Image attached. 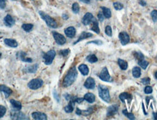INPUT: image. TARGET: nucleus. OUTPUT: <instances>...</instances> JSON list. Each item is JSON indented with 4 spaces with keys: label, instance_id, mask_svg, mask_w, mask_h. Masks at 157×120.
<instances>
[{
    "label": "nucleus",
    "instance_id": "obj_1",
    "mask_svg": "<svg viewBox=\"0 0 157 120\" xmlns=\"http://www.w3.org/2000/svg\"><path fill=\"white\" fill-rule=\"evenodd\" d=\"M77 78V71H76V67H72L71 69L68 71L67 74L66 75L65 78L63 81V86L64 88H68L71 86L75 82V80Z\"/></svg>",
    "mask_w": 157,
    "mask_h": 120
},
{
    "label": "nucleus",
    "instance_id": "obj_2",
    "mask_svg": "<svg viewBox=\"0 0 157 120\" xmlns=\"http://www.w3.org/2000/svg\"><path fill=\"white\" fill-rule=\"evenodd\" d=\"M98 93L99 96L101 97V99L107 103L110 102L111 97L109 94V89L104 85H99L98 86Z\"/></svg>",
    "mask_w": 157,
    "mask_h": 120
},
{
    "label": "nucleus",
    "instance_id": "obj_3",
    "mask_svg": "<svg viewBox=\"0 0 157 120\" xmlns=\"http://www.w3.org/2000/svg\"><path fill=\"white\" fill-rule=\"evenodd\" d=\"M39 15H40L41 18L45 21V23H47V25L49 26V27L52 28V29H56V28L58 27V24H57L56 21H55L53 18H51L50 15H48L47 14L44 13V12H42V11L39 12Z\"/></svg>",
    "mask_w": 157,
    "mask_h": 120
},
{
    "label": "nucleus",
    "instance_id": "obj_4",
    "mask_svg": "<svg viewBox=\"0 0 157 120\" xmlns=\"http://www.w3.org/2000/svg\"><path fill=\"white\" fill-rule=\"evenodd\" d=\"M55 55H56V52L54 50H51L48 51L47 53L44 54V61L46 65H50L55 58Z\"/></svg>",
    "mask_w": 157,
    "mask_h": 120
},
{
    "label": "nucleus",
    "instance_id": "obj_5",
    "mask_svg": "<svg viewBox=\"0 0 157 120\" xmlns=\"http://www.w3.org/2000/svg\"><path fill=\"white\" fill-rule=\"evenodd\" d=\"M42 84L43 81L41 79H34L28 82V87L31 90H37L42 86Z\"/></svg>",
    "mask_w": 157,
    "mask_h": 120
},
{
    "label": "nucleus",
    "instance_id": "obj_6",
    "mask_svg": "<svg viewBox=\"0 0 157 120\" xmlns=\"http://www.w3.org/2000/svg\"><path fill=\"white\" fill-rule=\"evenodd\" d=\"M52 35H53V37L56 43L59 45H63L66 42V39L65 36L62 35V34L54 31V32H52Z\"/></svg>",
    "mask_w": 157,
    "mask_h": 120
},
{
    "label": "nucleus",
    "instance_id": "obj_7",
    "mask_svg": "<svg viewBox=\"0 0 157 120\" xmlns=\"http://www.w3.org/2000/svg\"><path fill=\"white\" fill-rule=\"evenodd\" d=\"M99 77L101 80L104 82H111V77L109 73L108 68L106 67H104L101 71V74H99Z\"/></svg>",
    "mask_w": 157,
    "mask_h": 120
},
{
    "label": "nucleus",
    "instance_id": "obj_8",
    "mask_svg": "<svg viewBox=\"0 0 157 120\" xmlns=\"http://www.w3.org/2000/svg\"><path fill=\"white\" fill-rule=\"evenodd\" d=\"M119 38L121 44L122 45H126L130 42V36L125 31H122V32L120 33L119 35Z\"/></svg>",
    "mask_w": 157,
    "mask_h": 120
},
{
    "label": "nucleus",
    "instance_id": "obj_9",
    "mask_svg": "<svg viewBox=\"0 0 157 120\" xmlns=\"http://www.w3.org/2000/svg\"><path fill=\"white\" fill-rule=\"evenodd\" d=\"M84 85L87 89H89V90L94 89L95 87V82L94 79L93 78H92V77H89V78H87L86 80Z\"/></svg>",
    "mask_w": 157,
    "mask_h": 120
},
{
    "label": "nucleus",
    "instance_id": "obj_10",
    "mask_svg": "<svg viewBox=\"0 0 157 120\" xmlns=\"http://www.w3.org/2000/svg\"><path fill=\"white\" fill-rule=\"evenodd\" d=\"M93 18H94V17H93L92 13H86L82 18V23L84 25V26H87V25H89V23L92 22Z\"/></svg>",
    "mask_w": 157,
    "mask_h": 120
},
{
    "label": "nucleus",
    "instance_id": "obj_11",
    "mask_svg": "<svg viewBox=\"0 0 157 120\" xmlns=\"http://www.w3.org/2000/svg\"><path fill=\"white\" fill-rule=\"evenodd\" d=\"M119 109V105H112L111 106H109L108 108V110H107V116L108 117H110V116H113L115 115L118 112Z\"/></svg>",
    "mask_w": 157,
    "mask_h": 120
},
{
    "label": "nucleus",
    "instance_id": "obj_12",
    "mask_svg": "<svg viewBox=\"0 0 157 120\" xmlns=\"http://www.w3.org/2000/svg\"><path fill=\"white\" fill-rule=\"evenodd\" d=\"M65 34L68 37L73 38L76 35V29L73 26H69L65 29Z\"/></svg>",
    "mask_w": 157,
    "mask_h": 120
},
{
    "label": "nucleus",
    "instance_id": "obj_13",
    "mask_svg": "<svg viewBox=\"0 0 157 120\" xmlns=\"http://www.w3.org/2000/svg\"><path fill=\"white\" fill-rule=\"evenodd\" d=\"M32 117L36 120H45L47 119V115L42 112H34L32 114Z\"/></svg>",
    "mask_w": 157,
    "mask_h": 120
},
{
    "label": "nucleus",
    "instance_id": "obj_14",
    "mask_svg": "<svg viewBox=\"0 0 157 120\" xmlns=\"http://www.w3.org/2000/svg\"><path fill=\"white\" fill-rule=\"evenodd\" d=\"M4 22H5V24L9 27H11L15 24V20L13 19V18L10 15L5 16V18H4Z\"/></svg>",
    "mask_w": 157,
    "mask_h": 120
},
{
    "label": "nucleus",
    "instance_id": "obj_15",
    "mask_svg": "<svg viewBox=\"0 0 157 120\" xmlns=\"http://www.w3.org/2000/svg\"><path fill=\"white\" fill-rule=\"evenodd\" d=\"M11 118L13 119H28L24 115V114H23V113H21L20 111L13 112L11 114Z\"/></svg>",
    "mask_w": 157,
    "mask_h": 120
},
{
    "label": "nucleus",
    "instance_id": "obj_16",
    "mask_svg": "<svg viewBox=\"0 0 157 120\" xmlns=\"http://www.w3.org/2000/svg\"><path fill=\"white\" fill-rule=\"evenodd\" d=\"M0 91L5 93L6 97H8L12 94V90L5 85H0Z\"/></svg>",
    "mask_w": 157,
    "mask_h": 120
},
{
    "label": "nucleus",
    "instance_id": "obj_17",
    "mask_svg": "<svg viewBox=\"0 0 157 120\" xmlns=\"http://www.w3.org/2000/svg\"><path fill=\"white\" fill-rule=\"evenodd\" d=\"M119 99H120V101L123 103H125L126 100H127L129 102H130L132 100V95L127 93H121L119 95Z\"/></svg>",
    "mask_w": 157,
    "mask_h": 120
},
{
    "label": "nucleus",
    "instance_id": "obj_18",
    "mask_svg": "<svg viewBox=\"0 0 157 120\" xmlns=\"http://www.w3.org/2000/svg\"><path fill=\"white\" fill-rule=\"evenodd\" d=\"M92 36H93V35H92V34H91V33L85 32V31H84V32L81 33V35L79 36V39H78V40H76V42H74V44H76V43H78V42H79L80 41L83 40V39H87V38L92 37Z\"/></svg>",
    "mask_w": 157,
    "mask_h": 120
},
{
    "label": "nucleus",
    "instance_id": "obj_19",
    "mask_svg": "<svg viewBox=\"0 0 157 120\" xmlns=\"http://www.w3.org/2000/svg\"><path fill=\"white\" fill-rule=\"evenodd\" d=\"M5 44L6 45L9 46L11 47H18V42L13 39H5Z\"/></svg>",
    "mask_w": 157,
    "mask_h": 120
},
{
    "label": "nucleus",
    "instance_id": "obj_20",
    "mask_svg": "<svg viewBox=\"0 0 157 120\" xmlns=\"http://www.w3.org/2000/svg\"><path fill=\"white\" fill-rule=\"evenodd\" d=\"M91 23H92V27H91V30L94 31V32L97 33V34H99V33H100V29H99L98 22L97 21V20L94 18Z\"/></svg>",
    "mask_w": 157,
    "mask_h": 120
},
{
    "label": "nucleus",
    "instance_id": "obj_21",
    "mask_svg": "<svg viewBox=\"0 0 157 120\" xmlns=\"http://www.w3.org/2000/svg\"><path fill=\"white\" fill-rule=\"evenodd\" d=\"M84 99L86 101H87L88 103H94L95 101V96L94 95V94H92V93H88L84 95Z\"/></svg>",
    "mask_w": 157,
    "mask_h": 120
},
{
    "label": "nucleus",
    "instance_id": "obj_22",
    "mask_svg": "<svg viewBox=\"0 0 157 120\" xmlns=\"http://www.w3.org/2000/svg\"><path fill=\"white\" fill-rule=\"evenodd\" d=\"M79 72H81V74L84 75V76H87L89 74V68L85 64H81L79 66Z\"/></svg>",
    "mask_w": 157,
    "mask_h": 120
},
{
    "label": "nucleus",
    "instance_id": "obj_23",
    "mask_svg": "<svg viewBox=\"0 0 157 120\" xmlns=\"http://www.w3.org/2000/svg\"><path fill=\"white\" fill-rule=\"evenodd\" d=\"M10 103L12 104L13 107L14 108L15 110L20 111L21 109V108H22V104H21V103L18 101H15V100H10Z\"/></svg>",
    "mask_w": 157,
    "mask_h": 120
},
{
    "label": "nucleus",
    "instance_id": "obj_24",
    "mask_svg": "<svg viewBox=\"0 0 157 120\" xmlns=\"http://www.w3.org/2000/svg\"><path fill=\"white\" fill-rule=\"evenodd\" d=\"M18 56L21 60H22L23 61L28 62V63H31L32 62V59L28 58V57H26V53L23 52H21L18 54Z\"/></svg>",
    "mask_w": 157,
    "mask_h": 120
},
{
    "label": "nucleus",
    "instance_id": "obj_25",
    "mask_svg": "<svg viewBox=\"0 0 157 120\" xmlns=\"http://www.w3.org/2000/svg\"><path fill=\"white\" fill-rule=\"evenodd\" d=\"M101 9L103 10V14L105 18H110L111 17V11L110 9L105 7H102Z\"/></svg>",
    "mask_w": 157,
    "mask_h": 120
},
{
    "label": "nucleus",
    "instance_id": "obj_26",
    "mask_svg": "<svg viewBox=\"0 0 157 120\" xmlns=\"http://www.w3.org/2000/svg\"><path fill=\"white\" fill-rule=\"evenodd\" d=\"M74 103H75L72 101H70V103H68V105H66L65 108H64V110L66 113H71L73 112L74 108Z\"/></svg>",
    "mask_w": 157,
    "mask_h": 120
},
{
    "label": "nucleus",
    "instance_id": "obj_27",
    "mask_svg": "<svg viewBox=\"0 0 157 120\" xmlns=\"http://www.w3.org/2000/svg\"><path fill=\"white\" fill-rule=\"evenodd\" d=\"M132 75L134 78H139L141 75V69L139 67H134L132 69Z\"/></svg>",
    "mask_w": 157,
    "mask_h": 120
},
{
    "label": "nucleus",
    "instance_id": "obj_28",
    "mask_svg": "<svg viewBox=\"0 0 157 120\" xmlns=\"http://www.w3.org/2000/svg\"><path fill=\"white\" fill-rule=\"evenodd\" d=\"M118 64L121 69L126 70L128 67V63L125 60H122V59H119L118 60Z\"/></svg>",
    "mask_w": 157,
    "mask_h": 120
},
{
    "label": "nucleus",
    "instance_id": "obj_29",
    "mask_svg": "<svg viewBox=\"0 0 157 120\" xmlns=\"http://www.w3.org/2000/svg\"><path fill=\"white\" fill-rule=\"evenodd\" d=\"M87 60L88 62L91 63H95V62L97 61V58L96 57V55H94V54H92V55H88L87 57Z\"/></svg>",
    "mask_w": 157,
    "mask_h": 120
},
{
    "label": "nucleus",
    "instance_id": "obj_30",
    "mask_svg": "<svg viewBox=\"0 0 157 120\" xmlns=\"http://www.w3.org/2000/svg\"><path fill=\"white\" fill-rule=\"evenodd\" d=\"M33 28H34V26L32 24H30V23H26V24H23L22 26V29L24 30L26 32H29L31 31V30L33 29Z\"/></svg>",
    "mask_w": 157,
    "mask_h": 120
},
{
    "label": "nucleus",
    "instance_id": "obj_31",
    "mask_svg": "<svg viewBox=\"0 0 157 120\" xmlns=\"http://www.w3.org/2000/svg\"><path fill=\"white\" fill-rule=\"evenodd\" d=\"M38 68V65L37 64H34V65L30 66L27 67V72H29V73H34L36 72V71L37 70Z\"/></svg>",
    "mask_w": 157,
    "mask_h": 120
},
{
    "label": "nucleus",
    "instance_id": "obj_32",
    "mask_svg": "<svg viewBox=\"0 0 157 120\" xmlns=\"http://www.w3.org/2000/svg\"><path fill=\"white\" fill-rule=\"evenodd\" d=\"M138 64H139V66L142 68L146 69V68H147L148 66V62L146 61V60H145L144 59H143V60H140V61H138Z\"/></svg>",
    "mask_w": 157,
    "mask_h": 120
},
{
    "label": "nucleus",
    "instance_id": "obj_33",
    "mask_svg": "<svg viewBox=\"0 0 157 120\" xmlns=\"http://www.w3.org/2000/svg\"><path fill=\"white\" fill-rule=\"evenodd\" d=\"M122 113H123L127 117H128V118L130 119H132V120L135 119V117H134V115H133V114H132V113H129V112H127V109H125V110L122 111Z\"/></svg>",
    "mask_w": 157,
    "mask_h": 120
},
{
    "label": "nucleus",
    "instance_id": "obj_34",
    "mask_svg": "<svg viewBox=\"0 0 157 120\" xmlns=\"http://www.w3.org/2000/svg\"><path fill=\"white\" fill-rule=\"evenodd\" d=\"M134 58H135V59L138 60V62L140 61V60H143V59H144V56H143V55H142V54L140 52H135L134 53Z\"/></svg>",
    "mask_w": 157,
    "mask_h": 120
},
{
    "label": "nucleus",
    "instance_id": "obj_35",
    "mask_svg": "<svg viewBox=\"0 0 157 120\" xmlns=\"http://www.w3.org/2000/svg\"><path fill=\"white\" fill-rule=\"evenodd\" d=\"M79 10L80 7L79 4L76 3V2L74 3L73 5H72V10H73L74 13L75 14H77V13H79Z\"/></svg>",
    "mask_w": 157,
    "mask_h": 120
},
{
    "label": "nucleus",
    "instance_id": "obj_36",
    "mask_svg": "<svg viewBox=\"0 0 157 120\" xmlns=\"http://www.w3.org/2000/svg\"><path fill=\"white\" fill-rule=\"evenodd\" d=\"M113 7L116 9L117 10H121L122 9H123L124 6L122 3L120 2H114L113 3Z\"/></svg>",
    "mask_w": 157,
    "mask_h": 120
},
{
    "label": "nucleus",
    "instance_id": "obj_37",
    "mask_svg": "<svg viewBox=\"0 0 157 120\" xmlns=\"http://www.w3.org/2000/svg\"><path fill=\"white\" fill-rule=\"evenodd\" d=\"M93 112V107H91L89 108V109H87V110L86 111H81V114H83L84 116H88L89 115V114H91Z\"/></svg>",
    "mask_w": 157,
    "mask_h": 120
},
{
    "label": "nucleus",
    "instance_id": "obj_38",
    "mask_svg": "<svg viewBox=\"0 0 157 120\" xmlns=\"http://www.w3.org/2000/svg\"><path fill=\"white\" fill-rule=\"evenodd\" d=\"M105 34H106L109 36H112L111 27L110 26H107L106 27H105Z\"/></svg>",
    "mask_w": 157,
    "mask_h": 120
},
{
    "label": "nucleus",
    "instance_id": "obj_39",
    "mask_svg": "<svg viewBox=\"0 0 157 120\" xmlns=\"http://www.w3.org/2000/svg\"><path fill=\"white\" fill-rule=\"evenodd\" d=\"M7 111V109L5 106L3 105H0V118H2V117H4V115L5 114Z\"/></svg>",
    "mask_w": 157,
    "mask_h": 120
},
{
    "label": "nucleus",
    "instance_id": "obj_40",
    "mask_svg": "<svg viewBox=\"0 0 157 120\" xmlns=\"http://www.w3.org/2000/svg\"><path fill=\"white\" fill-rule=\"evenodd\" d=\"M151 18L154 22H157V10H153L151 13Z\"/></svg>",
    "mask_w": 157,
    "mask_h": 120
},
{
    "label": "nucleus",
    "instance_id": "obj_41",
    "mask_svg": "<svg viewBox=\"0 0 157 120\" xmlns=\"http://www.w3.org/2000/svg\"><path fill=\"white\" fill-rule=\"evenodd\" d=\"M144 92L146 94H151L153 92V88L151 86H146L144 89Z\"/></svg>",
    "mask_w": 157,
    "mask_h": 120
},
{
    "label": "nucleus",
    "instance_id": "obj_42",
    "mask_svg": "<svg viewBox=\"0 0 157 120\" xmlns=\"http://www.w3.org/2000/svg\"><path fill=\"white\" fill-rule=\"evenodd\" d=\"M69 52H70L69 50H68V49H66V50H60V55H63V56H67Z\"/></svg>",
    "mask_w": 157,
    "mask_h": 120
},
{
    "label": "nucleus",
    "instance_id": "obj_43",
    "mask_svg": "<svg viewBox=\"0 0 157 120\" xmlns=\"http://www.w3.org/2000/svg\"><path fill=\"white\" fill-rule=\"evenodd\" d=\"M88 44H96L97 45H101L103 44L102 41L100 40H95V41H92V42H88Z\"/></svg>",
    "mask_w": 157,
    "mask_h": 120
},
{
    "label": "nucleus",
    "instance_id": "obj_44",
    "mask_svg": "<svg viewBox=\"0 0 157 120\" xmlns=\"http://www.w3.org/2000/svg\"><path fill=\"white\" fill-rule=\"evenodd\" d=\"M97 18H98L99 21H101V22H102V21H103L104 18H105V17H104L103 14V13H101V12H99L98 14H97Z\"/></svg>",
    "mask_w": 157,
    "mask_h": 120
},
{
    "label": "nucleus",
    "instance_id": "obj_45",
    "mask_svg": "<svg viewBox=\"0 0 157 120\" xmlns=\"http://www.w3.org/2000/svg\"><path fill=\"white\" fill-rule=\"evenodd\" d=\"M150 82H151V80L150 78L147 77V78H143L142 80V83L144 84H150Z\"/></svg>",
    "mask_w": 157,
    "mask_h": 120
},
{
    "label": "nucleus",
    "instance_id": "obj_46",
    "mask_svg": "<svg viewBox=\"0 0 157 120\" xmlns=\"http://www.w3.org/2000/svg\"><path fill=\"white\" fill-rule=\"evenodd\" d=\"M6 7V1L5 0H0V8L4 9Z\"/></svg>",
    "mask_w": 157,
    "mask_h": 120
},
{
    "label": "nucleus",
    "instance_id": "obj_47",
    "mask_svg": "<svg viewBox=\"0 0 157 120\" xmlns=\"http://www.w3.org/2000/svg\"><path fill=\"white\" fill-rule=\"evenodd\" d=\"M76 114H77V115H81V111L79 109V108H77V109H76Z\"/></svg>",
    "mask_w": 157,
    "mask_h": 120
},
{
    "label": "nucleus",
    "instance_id": "obj_48",
    "mask_svg": "<svg viewBox=\"0 0 157 120\" xmlns=\"http://www.w3.org/2000/svg\"><path fill=\"white\" fill-rule=\"evenodd\" d=\"M139 3L142 6H146V2H145V1H143V0H140Z\"/></svg>",
    "mask_w": 157,
    "mask_h": 120
},
{
    "label": "nucleus",
    "instance_id": "obj_49",
    "mask_svg": "<svg viewBox=\"0 0 157 120\" xmlns=\"http://www.w3.org/2000/svg\"><path fill=\"white\" fill-rule=\"evenodd\" d=\"M79 1H81V2H84L85 4H89L90 2V0H79Z\"/></svg>",
    "mask_w": 157,
    "mask_h": 120
},
{
    "label": "nucleus",
    "instance_id": "obj_50",
    "mask_svg": "<svg viewBox=\"0 0 157 120\" xmlns=\"http://www.w3.org/2000/svg\"><path fill=\"white\" fill-rule=\"evenodd\" d=\"M154 119H157V112H156V113H154Z\"/></svg>",
    "mask_w": 157,
    "mask_h": 120
},
{
    "label": "nucleus",
    "instance_id": "obj_51",
    "mask_svg": "<svg viewBox=\"0 0 157 120\" xmlns=\"http://www.w3.org/2000/svg\"><path fill=\"white\" fill-rule=\"evenodd\" d=\"M155 77H156V79L157 80V72L155 73Z\"/></svg>",
    "mask_w": 157,
    "mask_h": 120
},
{
    "label": "nucleus",
    "instance_id": "obj_52",
    "mask_svg": "<svg viewBox=\"0 0 157 120\" xmlns=\"http://www.w3.org/2000/svg\"><path fill=\"white\" fill-rule=\"evenodd\" d=\"M1 56H2V53L0 52V57H1Z\"/></svg>",
    "mask_w": 157,
    "mask_h": 120
},
{
    "label": "nucleus",
    "instance_id": "obj_53",
    "mask_svg": "<svg viewBox=\"0 0 157 120\" xmlns=\"http://www.w3.org/2000/svg\"><path fill=\"white\" fill-rule=\"evenodd\" d=\"M13 1H15V0H13Z\"/></svg>",
    "mask_w": 157,
    "mask_h": 120
}]
</instances>
